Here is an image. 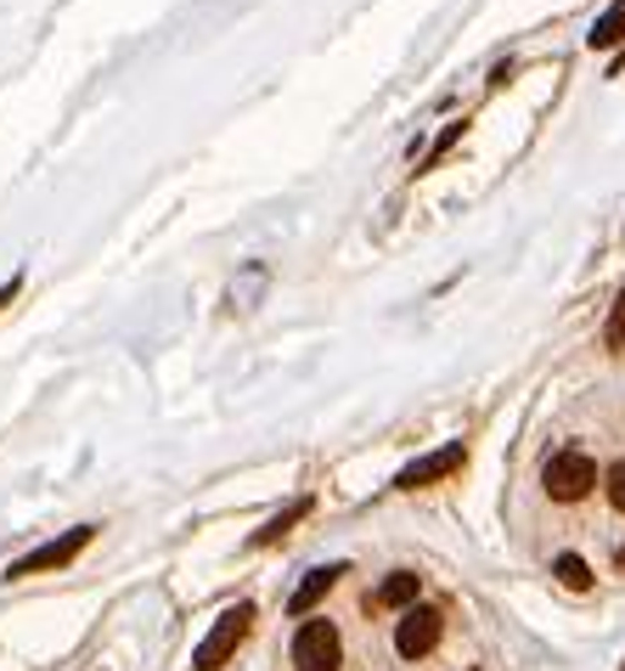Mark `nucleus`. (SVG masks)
<instances>
[{
	"label": "nucleus",
	"mask_w": 625,
	"mask_h": 671,
	"mask_svg": "<svg viewBox=\"0 0 625 671\" xmlns=\"http://www.w3.org/2000/svg\"><path fill=\"white\" fill-rule=\"evenodd\" d=\"M619 671H625V665H619Z\"/></svg>",
	"instance_id": "obj_17"
},
{
	"label": "nucleus",
	"mask_w": 625,
	"mask_h": 671,
	"mask_svg": "<svg viewBox=\"0 0 625 671\" xmlns=\"http://www.w3.org/2000/svg\"><path fill=\"white\" fill-rule=\"evenodd\" d=\"M305 514H310V496H299V502H288V509H282V514H277L271 525H259V531L248 536V547H271V542H282V536H288V531H294V525H299Z\"/></svg>",
	"instance_id": "obj_9"
},
{
	"label": "nucleus",
	"mask_w": 625,
	"mask_h": 671,
	"mask_svg": "<svg viewBox=\"0 0 625 671\" xmlns=\"http://www.w3.org/2000/svg\"><path fill=\"white\" fill-rule=\"evenodd\" d=\"M619 40H625V0H614V7H608V12H603V18L592 23L586 46H592V51H614Z\"/></svg>",
	"instance_id": "obj_10"
},
{
	"label": "nucleus",
	"mask_w": 625,
	"mask_h": 671,
	"mask_svg": "<svg viewBox=\"0 0 625 671\" xmlns=\"http://www.w3.org/2000/svg\"><path fill=\"white\" fill-rule=\"evenodd\" d=\"M439 638H445V615L428 610V604H411L400 615V626H395V654L400 660H423V654L439 649Z\"/></svg>",
	"instance_id": "obj_5"
},
{
	"label": "nucleus",
	"mask_w": 625,
	"mask_h": 671,
	"mask_svg": "<svg viewBox=\"0 0 625 671\" xmlns=\"http://www.w3.org/2000/svg\"><path fill=\"white\" fill-rule=\"evenodd\" d=\"M553 575L569 586V593H586V586H592V564H586L581 553H558V559H553Z\"/></svg>",
	"instance_id": "obj_11"
},
{
	"label": "nucleus",
	"mask_w": 625,
	"mask_h": 671,
	"mask_svg": "<svg viewBox=\"0 0 625 671\" xmlns=\"http://www.w3.org/2000/svg\"><path fill=\"white\" fill-rule=\"evenodd\" d=\"M603 491H608V502H614V514H625V463H614V468L603 474Z\"/></svg>",
	"instance_id": "obj_14"
},
{
	"label": "nucleus",
	"mask_w": 625,
	"mask_h": 671,
	"mask_svg": "<svg viewBox=\"0 0 625 671\" xmlns=\"http://www.w3.org/2000/svg\"><path fill=\"white\" fill-rule=\"evenodd\" d=\"M344 665V638L327 615H310L294 632V671H338Z\"/></svg>",
	"instance_id": "obj_3"
},
{
	"label": "nucleus",
	"mask_w": 625,
	"mask_h": 671,
	"mask_svg": "<svg viewBox=\"0 0 625 671\" xmlns=\"http://www.w3.org/2000/svg\"><path fill=\"white\" fill-rule=\"evenodd\" d=\"M248 626H254V604H237V610H226L220 621H215V632L192 649V665L198 671H220L231 654H237V643L248 638Z\"/></svg>",
	"instance_id": "obj_4"
},
{
	"label": "nucleus",
	"mask_w": 625,
	"mask_h": 671,
	"mask_svg": "<svg viewBox=\"0 0 625 671\" xmlns=\"http://www.w3.org/2000/svg\"><path fill=\"white\" fill-rule=\"evenodd\" d=\"M18 294H23V277H12V283H7V288H0V310H7V305H12V299H18Z\"/></svg>",
	"instance_id": "obj_15"
},
{
	"label": "nucleus",
	"mask_w": 625,
	"mask_h": 671,
	"mask_svg": "<svg viewBox=\"0 0 625 671\" xmlns=\"http://www.w3.org/2000/svg\"><path fill=\"white\" fill-rule=\"evenodd\" d=\"M338 575H344V564H321V570H310L305 581H299V593L288 599V615H310L333 586H338Z\"/></svg>",
	"instance_id": "obj_8"
},
{
	"label": "nucleus",
	"mask_w": 625,
	"mask_h": 671,
	"mask_svg": "<svg viewBox=\"0 0 625 671\" xmlns=\"http://www.w3.org/2000/svg\"><path fill=\"white\" fill-rule=\"evenodd\" d=\"M463 130H468V125H445V136H439V141L428 147V158H423V170H434V164H439L445 152H452V147L463 141Z\"/></svg>",
	"instance_id": "obj_12"
},
{
	"label": "nucleus",
	"mask_w": 625,
	"mask_h": 671,
	"mask_svg": "<svg viewBox=\"0 0 625 671\" xmlns=\"http://www.w3.org/2000/svg\"><path fill=\"white\" fill-rule=\"evenodd\" d=\"M614 564H619V570H625V547H619V553H614Z\"/></svg>",
	"instance_id": "obj_16"
},
{
	"label": "nucleus",
	"mask_w": 625,
	"mask_h": 671,
	"mask_svg": "<svg viewBox=\"0 0 625 671\" xmlns=\"http://www.w3.org/2000/svg\"><path fill=\"white\" fill-rule=\"evenodd\" d=\"M417 593H423V575L417 570H395V575H384V586L367 599V610H411L417 604Z\"/></svg>",
	"instance_id": "obj_7"
},
{
	"label": "nucleus",
	"mask_w": 625,
	"mask_h": 671,
	"mask_svg": "<svg viewBox=\"0 0 625 671\" xmlns=\"http://www.w3.org/2000/svg\"><path fill=\"white\" fill-rule=\"evenodd\" d=\"M603 339H608V351H625V294L608 310V333H603Z\"/></svg>",
	"instance_id": "obj_13"
},
{
	"label": "nucleus",
	"mask_w": 625,
	"mask_h": 671,
	"mask_svg": "<svg viewBox=\"0 0 625 671\" xmlns=\"http://www.w3.org/2000/svg\"><path fill=\"white\" fill-rule=\"evenodd\" d=\"M91 542H97V525H73L68 536H57V542H46V547L12 559V564H7V581H29V575H46V570H68Z\"/></svg>",
	"instance_id": "obj_2"
},
{
	"label": "nucleus",
	"mask_w": 625,
	"mask_h": 671,
	"mask_svg": "<svg viewBox=\"0 0 625 671\" xmlns=\"http://www.w3.org/2000/svg\"><path fill=\"white\" fill-rule=\"evenodd\" d=\"M542 485H547L553 502H581V496H592V485H597V463H592L581 446H564V452L547 457Z\"/></svg>",
	"instance_id": "obj_1"
},
{
	"label": "nucleus",
	"mask_w": 625,
	"mask_h": 671,
	"mask_svg": "<svg viewBox=\"0 0 625 671\" xmlns=\"http://www.w3.org/2000/svg\"><path fill=\"white\" fill-rule=\"evenodd\" d=\"M468 463V446L463 441H452V446H439L434 457H423V463H411V468H400V491H417V485H434V480H452L457 468Z\"/></svg>",
	"instance_id": "obj_6"
}]
</instances>
